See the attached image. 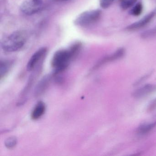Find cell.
I'll return each instance as SVG.
<instances>
[{
	"mask_svg": "<svg viewBox=\"0 0 156 156\" xmlns=\"http://www.w3.org/2000/svg\"><path fill=\"white\" fill-rule=\"evenodd\" d=\"M80 47V44H76L69 49L60 50L55 54L51 61L52 66L54 69V75H56L66 70Z\"/></svg>",
	"mask_w": 156,
	"mask_h": 156,
	"instance_id": "obj_1",
	"label": "cell"
},
{
	"mask_svg": "<svg viewBox=\"0 0 156 156\" xmlns=\"http://www.w3.org/2000/svg\"><path fill=\"white\" fill-rule=\"evenodd\" d=\"M26 34L23 32H15L3 40L2 47L5 51H16L23 47L26 42Z\"/></svg>",
	"mask_w": 156,
	"mask_h": 156,
	"instance_id": "obj_2",
	"label": "cell"
},
{
	"mask_svg": "<svg viewBox=\"0 0 156 156\" xmlns=\"http://www.w3.org/2000/svg\"><path fill=\"white\" fill-rule=\"evenodd\" d=\"M101 15V11L98 10L85 12L76 19L75 23L78 26H87L98 20Z\"/></svg>",
	"mask_w": 156,
	"mask_h": 156,
	"instance_id": "obj_3",
	"label": "cell"
},
{
	"mask_svg": "<svg viewBox=\"0 0 156 156\" xmlns=\"http://www.w3.org/2000/svg\"><path fill=\"white\" fill-rule=\"evenodd\" d=\"M43 7V0H26L21 6V11L26 15H31L40 11Z\"/></svg>",
	"mask_w": 156,
	"mask_h": 156,
	"instance_id": "obj_4",
	"label": "cell"
},
{
	"mask_svg": "<svg viewBox=\"0 0 156 156\" xmlns=\"http://www.w3.org/2000/svg\"><path fill=\"white\" fill-rule=\"evenodd\" d=\"M47 51L46 48H42L34 53L28 62L27 66V71L30 72L34 70L37 66H41L46 55Z\"/></svg>",
	"mask_w": 156,
	"mask_h": 156,
	"instance_id": "obj_5",
	"label": "cell"
},
{
	"mask_svg": "<svg viewBox=\"0 0 156 156\" xmlns=\"http://www.w3.org/2000/svg\"><path fill=\"white\" fill-rule=\"evenodd\" d=\"M156 15V9H155L140 20L128 26L126 29L129 31H135L141 29L147 25Z\"/></svg>",
	"mask_w": 156,
	"mask_h": 156,
	"instance_id": "obj_6",
	"label": "cell"
},
{
	"mask_svg": "<svg viewBox=\"0 0 156 156\" xmlns=\"http://www.w3.org/2000/svg\"><path fill=\"white\" fill-rule=\"evenodd\" d=\"M156 90V85L151 84H147L138 89H136L132 93V96L136 98H141L146 97L148 95Z\"/></svg>",
	"mask_w": 156,
	"mask_h": 156,
	"instance_id": "obj_7",
	"label": "cell"
},
{
	"mask_svg": "<svg viewBox=\"0 0 156 156\" xmlns=\"http://www.w3.org/2000/svg\"><path fill=\"white\" fill-rule=\"evenodd\" d=\"M125 53V50L124 48H120L118 49L117 51H116L114 53L109 56L105 57L104 59H102L100 62H99L95 66V69L98 68L101 66L103 65L106 63L109 62L115 61L120 59L121 57L124 56Z\"/></svg>",
	"mask_w": 156,
	"mask_h": 156,
	"instance_id": "obj_8",
	"label": "cell"
},
{
	"mask_svg": "<svg viewBox=\"0 0 156 156\" xmlns=\"http://www.w3.org/2000/svg\"><path fill=\"white\" fill-rule=\"evenodd\" d=\"M45 105L42 101L38 102L33 110L31 117L33 120H37L41 118L45 111Z\"/></svg>",
	"mask_w": 156,
	"mask_h": 156,
	"instance_id": "obj_9",
	"label": "cell"
},
{
	"mask_svg": "<svg viewBox=\"0 0 156 156\" xmlns=\"http://www.w3.org/2000/svg\"><path fill=\"white\" fill-rule=\"evenodd\" d=\"M51 77V76H46L40 81L35 90V95L36 96H39L42 94L46 90L50 83Z\"/></svg>",
	"mask_w": 156,
	"mask_h": 156,
	"instance_id": "obj_10",
	"label": "cell"
},
{
	"mask_svg": "<svg viewBox=\"0 0 156 156\" xmlns=\"http://www.w3.org/2000/svg\"><path fill=\"white\" fill-rule=\"evenodd\" d=\"M155 126H156V118L152 121L140 124L137 129V133L139 135H145L151 131Z\"/></svg>",
	"mask_w": 156,
	"mask_h": 156,
	"instance_id": "obj_11",
	"label": "cell"
},
{
	"mask_svg": "<svg viewBox=\"0 0 156 156\" xmlns=\"http://www.w3.org/2000/svg\"><path fill=\"white\" fill-rule=\"evenodd\" d=\"M11 62L8 61H3L0 63V78L1 79L7 75L11 67Z\"/></svg>",
	"mask_w": 156,
	"mask_h": 156,
	"instance_id": "obj_12",
	"label": "cell"
},
{
	"mask_svg": "<svg viewBox=\"0 0 156 156\" xmlns=\"http://www.w3.org/2000/svg\"><path fill=\"white\" fill-rule=\"evenodd\" d=\"M143 7L140 2L137 3L130 11V14L134 16H139L142 12Z\"/></svg>",
	"mask_w": 156,
	"mask_h": 156,
	"instance_id": "obj_13",
	"label": "cell"
},
{
	"mask_svg": "<svg viewBox=\"0 0 156 156\" xmlns=\"http://www.w3.org/2000/svg\"><path fill=\"white\" fill-rule=\"evenodd\" d=\"M17 139L15 136H11L8 138L5 141L6 147L9 149H12L17 145Z\"/></svg>",
	"mask_w": 156,
	"mask_h": 156,
	"instance_id": "obj_14",
	"label": "cell"
},
{
	"mask_svg": "<svg viewBox=\"0 0 156 156\" xmlns=\"http://www.w3.org/2000/svg\"><path fill=\"white\" fill-rule=\"evenodd\" d=\"M137 0H123L121 2V7L123 9L126 10L133 6Z\"/></svg>",
	"mask_w": 156,
	"mask_h": 156,
	"instance_id": "obj_15",
	"label": "cell"
},
{
	"mask_svg": "<svg viewBox=\"0 0 156 156\" xmlns=\"http://www.w3.org/2000/svg\"><path fill=\"white\" fill-rule=\"evenodd\" d=\"M155 35H156V27L143 33L141 35V37L144 39H146L155 36Z\"/></svg>",
	"mask_w": 156,
	"mask_h": 156,
	"instance_id": "obj_16",
	"label": "cell"
},
{
	"mask_svg": "<svg viewBox=\"0 0 156 156\" xmlns=\"http://www.w3.org/2000/svg\"><path fill=\"white\" fill-rule=\"evenodd\" d=\"M115 0H99L100 6L103 9H107L110 7Z\"/></svg>",
	"mask_w": 156,
	"mask_h": 156,
	"instance_id": "obj_17",
	"label": "cell"
},
{
	"mask_svg": "<svg viewBox=\"0 0 156 156\" xmlns=\"http://www.w3.org/2000/svg\"><path fill=\"white\" fill-rule=\"evenodd\" d=\"M155 108H156V99L153 100L150 104L148 108V110L149 111H151L154 110Z\"/></svg>",
	"mask_w": 156,
	"mask_h": 156,
	"instance_id": "obj_18",
	"label": "cell"
},
{
	"mask_svg": "<svg viewBox=\"0 0 156 156\" xmlns=\"http://www.w3.org/2000/svg\"><path fill=\"white\" fill-rule=\"evenodd\" d=\"M151 73H149L147 74L146 75L144 76H143V77H141V78H140V79H139V80H138V81H137L136 83H135V85H138L140 83H141V82H143V81H144L145 79L147 78L148 76H151Z\"/></svg>",
	"mask_w": 156,
	"mask_h": 156,
	"instance_id": "obj_19",
	"label": "cell"
},
{
	"mask_svg": "<svg viewBox=\"0 0 156 156\" xmlns=\"http://www.w3.org/2000/svg\"><path fill=\"white\" fill-rule=\"evenodd\" d=\"M58 1H66V0H57Z\"/></svg>",
	"mask_w": 156,
	"mask_h": 156,
	"instance_id": "obj_20",
	"label": "cell"
},
{
	"mask_svg": "<svg viewBox=\"0 0 156 156\" xmlns=\"http://www.w3.org/2000/svg\"><path fill=\"white\" fill-rule=\"evenodd\" d=\"M120 1H121V2H122V1H123V0H120Z\"/></svg>",
	"mask_w": 156,
	"mask_h": 156,
	"instance_id": "obj_21",
	"label": "cell"
}]
</instances>
